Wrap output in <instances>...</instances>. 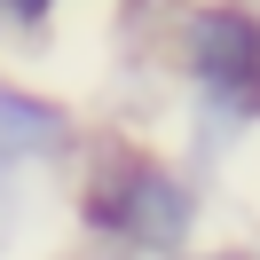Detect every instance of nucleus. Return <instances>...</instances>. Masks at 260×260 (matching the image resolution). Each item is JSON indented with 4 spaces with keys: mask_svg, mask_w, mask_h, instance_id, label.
<instances>
[{
    "mask_svg": "<svg viewBox=\"0 0 260 260\" xmlns=\"http://www.w3.org/2000/svg\"><path fill=\"white\" fill-rule=\"evenodd\" d=\"M87 221L111 229L118 244H134L142 260H174L189 244V221H197V197L181 189L166 166H118L95 197H87Z\"/></svg>",
    "mask_w": 260,
    "mask_h": 260,
    "instance_id": "1",
    "label": "nucleus"
},
{
    "mask_svg": "<svg viewBox=\"0 0 260 260\" xmlns=\"http://www.w3.org/2000/svg\"><path fill=\"white\" fill-rule=\"evenodd\" d=\"M181 40H189V63H197V79L213 95L260 87V16H244V8H197Z\"/></svg>",
    "mask_w": 260,
    "mask_h": 260,
    "instance_id": "2",
    "label": "nucleus"
},
{
    "mask_svg": "<svg viewBox=\"0 0 260 260\" xmlns=\"http://www.w3.org/2000/svg\"><path fill=\"white\" fill-rule=\"evenodd\" d=\"M0 142L32 150V158H55V150L71 142V118L55 111V103H40V95H24V87L0 79Z\"/></svg>",
    "mask_w": 260,
    "mask_h": 260,
    "instance_id": "3",
    "label": "nucleus"
},
{
    "mask_svg": "<svg viewBox=\"0 0 260 260\" xmlns=\"http://www.w3.org/2000/svg\"><path fill=\"white\" fill-rule=\"evenodd\" d=\"M0 16H16V24H40V16H48V0H0Z\"/></svg>",
    "mask_w": 260,
    "mask_h": 260,
    "instance_id": "4",
    "label": "nucleus"
},
{
    "mask_svg": "<svg viewBox=\"0 0 260 260\" xmlns=\"http://www.w3.org/2000/svg\"><path fill=\"white\" fill-rule=\"evenodd\" d=\"M213 260H244V252H213Z\"/></svg>",
    "mask_w": 260,
    "mask_h": 260,
    "instance_id": "5",
    "label": "nucleus"
}]
</instances>
